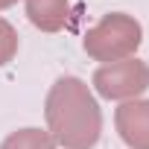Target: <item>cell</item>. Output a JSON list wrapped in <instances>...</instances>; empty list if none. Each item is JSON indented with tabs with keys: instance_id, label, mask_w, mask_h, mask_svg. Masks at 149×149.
I'll return each mask as SVG.
<instances>
[{
	"instance_id": "obj_1",
	"label": "cell",
	"mask_w": 149,
	"mask_h": 149,
	"mask_svg": "<svg viewBox=\"0 0 149 149\" xmlns=\"http://www.w3.org/2000/svg\"><path fill=\"white\" fill-rule=\"evenodd\" d=\"M47 120L58 143L88 149L100 137V108L79 79H58L47 100Z\"/></svg>"
},
{
	"instance_id": "obj_2",
	"label": "cell",
	"mask_w": 149,
	"mask_h": 149,
	"mask_svg": "<svg viewBox=\"0 0 149 149\" xmlns=\"http://www.w3.org/2000/svg\"><path fill=\"white\" fill-rule=\"evenodd\" d=\"M140 44V26L126 15H108L85 38V50L94 58H117Z\"/></svg>"
},
{
	"instance_id": "obj_3",
	"label": "cell",
	"mask_w": 149,
	"mask_h": 149,
	"mask_svg": "<svg viewBox=\"0 0 149 149\" xmlns=\"http://www.w3.org/2000/svg\"><path fill=\"white\" fill-rule=\"evenodd\" d=\"M94 85L108 100H126V97H134L143 88H149V67L143 61H137V58L105 64V67L97 70Z\"/></svg>"
},
{
	"instance_id": "obj_4",
	"label": "cell",
	"mask_w": 149,
	"mask_h": 149,
	"mask_svg": "<svg viewBox=\"0 0 149 149\" xmlns=\"http://www.w3.org/2000/svg\"><path fill=\"white\" fill-rule=\"evenodd\" d=\"M117 129L132 149H149V102H126L117 111Z\"/></svg>"
},
{
	"instance_id": "obj_5",
	"label": "cell",
	"mask_w": 149,
	"mask_h": 149,
	"mask_svg": "<svg viewBox=\"0 0 149 149\" xmlns=\"http://www.w3.org/2000/svg\"><path fill=\"white\" fill-rule=\"evenodd\" d=\"M26 15L29 21L44 29V32H56L64 26L67 18V0H26Z\"/></svg>"
},
{
	"instance_id": "obj_6",
	"label": "cell",
	"mask_w": 149,
	"mask_h": 149,
	"mask_svg": "<svg viewBox=\"0 0 149 149\" xmlns=\"http://www.w3.org/2000/svg\"><path fill=\"white\" fill-rule=\"evenodd\" d=\"M3 149H53V140L38 129H21L6 137Z\"/></svg>"
},
{
	"instance_id": "obj_7",
	"label": "cell",
	"mask_w": 149,
	"mask_h": 149,
	"mask_svg": "<svg viewBox=\"0 0 149 149\" xmlns=\"http://www.w3.org/2000/svg\"><path fill=\"white\" fill-rule=\"evenodd\" d=\"M15 47H18L15 29H12L6 21H0V64H6V61L15 56Z\"/></svg>"
},
{
	"instance_id": "obj_8",
	"label": "cell",
	"mask_w": 149,
	"mask_h": 149,
	"mask_svg": "<svg viewBox=\"0 0 149 149\" xmlns=\"http://www.w3.org/2000/svg\"><path fill=\"white\" fill-rule=\"evenodd\" d=\"M15 0H0V9H6V6H12Z\"/></svg>"
}]
</instances>
